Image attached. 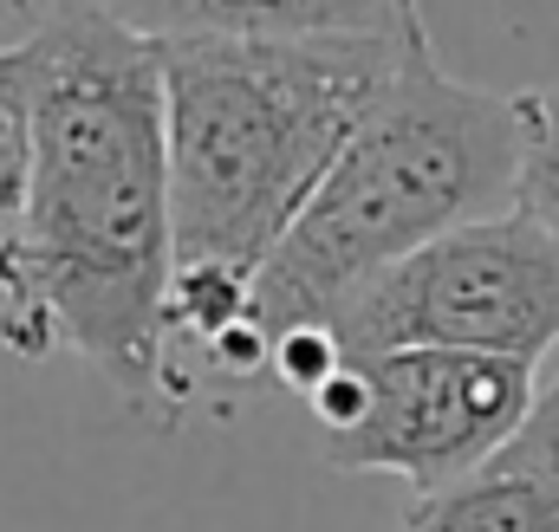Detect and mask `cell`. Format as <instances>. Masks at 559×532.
Returning <instances> with one entry per match:
<instances>
[{
  "instance_id": "6da1fadb",
  "label": "cell",
  "mask_w": 559,
  "mask_h": 532,
  "mask_svg": "<svg viewBox=\"0 0 559 532\" xmlns=\"http://www.w3.org/2000/svg\"><path fill=\"white\" fill-rule=\"evenodd\" d=\"M169 98V415H235L254 279L397 85L417 7H182L143 20Z\"/></svg>"
},
{
  "instance_id": "7a4b0ae2",
  "label": "cell",
  "mask_w": 559,
  "mask_h": 532,
  "mask_svg": "<svg viewBox=\"0 0 559 532\" xmlns=\"http://www.w3.org/2000/svg\"><path fill=\"white\" fill-rule=\"evenodd\" d=\"M39 149L0 254V344L26 364L72 351L143 422L169 415V98L156 33L118 7H33Z\"/></svg>"
},
{
  "instance_id": "3957f363",
  "label": "cell",
  "mask_w": 559,
  "mask_h": 532,
  "mask_svg": "<svg viewBox=\"0 0 559 532\" xmlns=\"http://www.w3.org/2000/svg\"><path fill=\"white\" fill-rule=\"evenodd\" d=\"M521 208V105L455 78L429 26L411 33L397 85L345 143L267 273L254 279L235 390H274V351L325 331L365 286L455 228Z\"/></svg>"
},
{
  "instance_id": "277c9868",
  "label": "cell",
  "mask_w": 559,
  "mask_h": 532,
  "mask_svg": "<svg viewBox=\"0 0 559 532\" xmlns=\"http://www.w3.org/2000/svg\"><path fill=\"white\" fill-rule=\"evenodd\" d=\"M540 397L534 364L475 358V351H391L338 364L312 397L325 428L319 461L338 474H397L417 500L475 481L508 455Z\"/></svg>"
},
{
  "instance_id": "5b68a950",
  "label": "cell",
  "mask_w": 559,
  "mask_h": 532,
  "mask_svg": "<svg viewBox=\"0 0 559 532\" xmlns=\"http://www.w3.org/2000/svg\"><path fill=\"white\" fill-rule=\"evenodd\" d=\"M325 338L345 364L391 351H475L540 371V358H559V241L521 208L455 228L365 286Z\"/></svg>"
},
{
  "instance_id": "8992f818",
  "label": "cell",
  "mask_w": 559,
  "mask_h": 532,
  "mask_svg": "<svg viewBox=\"0 0 559 532\" xmlns=\"http://www.w3.org/2000/svg\"><path fill=\"white\" fill-rule=\"evenodd\" d=\"M397 532H559V487L481 468L475 481H455L417 500Z\"/></svg>"
},
{
  "instance_id": "52a82bcc",
  "label": "cell",
  "mask_w": 559,
  "mask_h": 532,
  "mask_svg": "<svg viewBox=\"0 0 559 532\" xmlns=\"http://www.w3.org/2000/svg\"><path fill=\"white\" fill-rule=\"evenodd\" d=\"M33 149H39V92H33V46H0V254L20 234L33 195Z\"/></svg>"
},
{
  "instance_id": "ba28073f",
  "label": "cell",
  "mask_w": 559,
  "mask_h": 532,
  "mask_svg": "<svg viewBox=\"0 0 559 532\" xmlns=\"http://www.w3.org/2000/svg\"><path fill=\"white\" fill-rule=\"evenodd\" d=\"M521 105V215L559 241V78L514 98Z\"/></svg>"
},
{
  "instance_id": "9c48e42d",
  "label": "cell",
  "mask_w": 559,
  "mask_h": 532,
  "mask_svg": "<svg viewBox=\"0 0 559 532\" xmlns=\"http://www.w3.org/2000/svg\"><path fill=\"white\" fill-rule=\"evenodd\" d=\"M495 468H501V474H527V481L559 487V364H554V377L540 384V397H534V409H527L521 435L508 442V455H501Z\"/></svg>"
}]
</instances>
